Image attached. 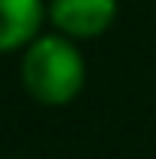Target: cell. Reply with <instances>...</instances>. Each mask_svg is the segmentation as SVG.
Here are the masks:
<instances>
[{"label": "cell", "instance_id": "obj_3", "mask_svg": "<svg viewBox=\"0 0 156 159\" xmlns=\"http://www.w3.org/2000/svg\"><path fill=\"white\" fill-rule=\"evenodd\" d=\"M46 20V0H0V55L26 49L42 33Z\"/></svg>", "mask_w": 156, "mask_h": 159}, {"label": "cell", "instance_id": "obj_2", "mask_svg": "<svg viewBox=\"0 0 156 159\" xmlns=\"http://www.w3.org/2000/svg\"><path fill=\"white\" fill-rule=\"evenodd\" d=\"M117 0H49V23L75 42L98 39L114 26Z\"/></svg>", "mask_w": 156, "mask_h": 159}, {"label": "cell", "instance_id": "obj_1", "mask_svg": "<svg viewBox=\"0 0 156 159\" xmlns=\"http://www.w3.org/2000/svg\"><path fill=\"white\" fill-rule=\"evenodd\" d=\"M88 68L75 39L62 33H39L20 59V81L42 107H65L81 94Z\"/></svg>", "mask_w": 156, "mask_h": 159}]
</instances>
